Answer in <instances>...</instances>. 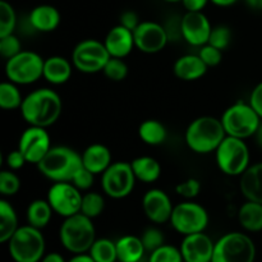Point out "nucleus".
Here are the masks:
<instances>
[{
    "instance_id": "obj_29",
    "label": "nucleus",
    "mask_w": 262,
    "mask_h": 262,
    "mask_svg": "<svg viewBox=\"0 0 262 262\" xmlns=\"http://www.w3.org/2000/svg\"><path fill=\"white\" fill-rule=\"evenodd\" d=\"M138 136L141 141L150 146L163 145L168 137L165 125L156 119H147L142 122L138 128Z\"/></svg>"
},
{
    "instance_id": "obj_8",
    "label": "nucleus",
    "mask_w": 262,
    "mask_h": 262,
    "mask_svg": "<svg viewBox=\"0 0 262 262\" xmlns=\"http://www.w3.org/2000/svg\"><path fill=\"white\" fill-rule=\"evenodd\" d=\"M217 168L230 177L242 176L250 166V150L245 140L227 136L215 151Z\"/></svg>"
},
{
    "instance_id": "obj_45",
    "label": "nucleus",
    "mask_w": 262,
    "mask_h": 262,
    "mask_svg": "<svg viewBox=\"0 0 262 262\" xmlns=\"http://www.w3.org/2000/svg\"><path fill=\"white\" fill-rule=\"evenodd\" d=\"M248 104L253 107L256 113L258 114V117L262 119V82L257 84L255 89L252 90L250 95V101Z\"/></svg>"
},
{
    "instance_id": "obj_52",
    "label": "nucleus",
    "mask_w": 262,
    "mask_h": 262,
    "mask_svg": "<svg viewBox=\"0 0 262 262\" xmlns=\"http://www.w3.org/2000/svg\"><path fill=\"white\" fill-rule=\"evenodd\" d=\"M255 137H256V142H257L258 147L262 148V122H261L260 127H258L257 132H256Z\"/></svg>"
},
{
    "instance_id": "obj_44",
    "label": "nucleus",
    "mask_w": 262,
    "mask_h": 262,
    "mask_svg": "<svg viewBox=\"0 0 262 262\" xmlns=\"http://www.w3.org/2000/svg\"><path fill=\"white\" fill-rule=\"evenodd\" d=\"M5 161H7L8 168L12 169V170H18V169L23 168V166H25V164L27 163L25 155H23V154L20 152L18 148L17 150L12 151V152L8 154Z\"/></svg>"
},
{
    "instance_id": "obj_30",
    "label": "nucleus",
    "mask_w": 262,
    "mask_h": 262,
    "mask_svg": "<svg viewBox=\"0 0 262 262\" xmlns=\"http://www.w3.org/2000/svg\"><path fill=\"white\" fill-rule=\"evenodd\" d=\"M18 228V217L14 207L7 200H0V242L7 243Z\"/></svg>"
},
{
    "instance_id": "obj_23",
    "label": "nucleus",
    "mask_w": 262,
    "mask_h": 262,
    "mask_svg": "<svg viewBox=\"0 0 262 262\" xmlns=\"http://www.w3.org/2000/svg\"><path fill=\"white\" fill-rule=\"evenodd\" d=\"M209 67L204 63L200 55H183L174 63L173 72L182 81H196L206 74Z\"/></svg>"
},
{
    "instance_id": "obj_46",
    "label": "nucleus",
    "mask_w": 262,
    "mask_h": 262,
    "mask_svg": "<svg viewBox=\"0 0 262 262\" xmlns=\"http://www.w3.org/2000/svg\"><path fill=\"white\" fill-rule=\"evenodd\" d=\"M140 18H138L137 13L133 12V10H125L124 13H122L120 15V23L119 25L124 26L125 28L130 31H135L136 28L140 25Z\"/></svg>"
},
{
    "instance_id": "obj_4",
    "label": "nucleus",
    "mask_w": 262,
    "mask_h": 262,
    "mask_svg": "<svg viewBox=\"0 0 262 262\" xmlns=\"http://www.w3.org/2000/svg\"><path fill=\"white\" fill-rule=\"evenodd\" d=\"M59 238L63 247L74 255L89 252L96 241V230L92 219L82 212L66 217L59 230Z\"/></svg>"
},
{
    "instance_id": "obj_28",
    "label": "nucleus",
    "mask_w": 262,
    "mask_h": 262,
    "mask_svg": "<svg viewBox=\"0 0 262 262\" xmlns=\"http://www.w3.org/2000/svg\"><path fill=\"white\" fill-rule=\"evenodd\" d=\"M53 212V207L50 206L48 200H35L28 205L26 211L28 225L40 230L43 229L50 223Z\"/></svg>"
},
{
    "instance_id": "obj_36",
    "label": "nucleus",
    "mask_w": 262,
    "mask_h": 262,
    "mask_svg": "<svg viewBox=\"0 0 262 262\" xmlns=\"http://www.w3.org/2000/svg\"><path fill=\"white\" fill-rule=\"evenodd\" d=\"M181 248L170 245H164L150 253L148 262H183Z\"/></svg>"
},
{
    "instance_id": "obj_27",
    "label": "nucleus",
    "mask_w": 262,
    "mask_h": 262,
    "mask_svg": "<svg viewBox=\"0 0 262 262\" xmlns=\"http://www.w3.org/2000/svg\"><path fill=\"white\" fill-rule=\"evenodd\" d=\"M238 220H239L241 227L247 232H261L262 204L247 200V202H245L238 211Z\"/></svg>"
},
{
    "instance_id": "obj_47",
    "label": "nucleus",
    "mask_w": 262,
    "mask_h": 262,
    "mask_svg": "<svg viewBox=\"0 0 262 262\" xmlns=\"http://www.w3.org/2000/svg\"><path fill=\"white\" fill-rule=\"evenodd\" d=\"M210 0H182V4L187 12H202Z\"/></svg>"
},
{
    "instance_id": "obj_53",
    "label": "nucleus",
    "mask_w": 262,
    "mask_h": 262,
    "mask_svg": "<svg viewBox=\"0 0 262 262\" xmlns=\"http://www.w3.org/2000/svg\"><path fill=\"white\" fill-rule=\"evenodd\" d=\"M164 2H166V3H179L181 2L182 3V0H164Z\"/></svg>"
},
{
    "instance_id": "obj_38",
    "label": "nucleus",
    "mask_w": 262,
    "mask_h": 262,
    "mask_svg": "<svg viewBox=\"0 0 262 262\" xmlns=\"http://www.w3.org/2000/svg\"><path fill=\"white\" fill-rule=\"evenodd\" d=\"M141 241L145 246V250L150 253L165 245V237L158 228H147L141 235Z\"/></svg>"
},
{
    "instance_id": "obj_3",
    "label": "nucleus",
    "mask_w": 262,
    "mask_h": 262,
    "mask_svg": "<svg viewBox=\"0 0 262 262\" xmlns=\"http://www.w3.org/2000/svg\"><path fill=\"white\" fill-rule=\"evenodd\" d=\"M82 166V155L67 146L51 147L37 164L40 173L53 182H72Z\"/></svg>"
},
{
    "instance_id": "obj_34",
    "label": "nucleus",
    "mask_w": 262,
    "mask_h": 262,
    "mask_svg": "<svg viewBox=\"0 0 262 262\" xmlns=\"http://www.w3.org/2000/svg\"><path fill=\"white\" fill-rule=\"evenodd\" d=\"M17 26V14L14 8L5 0L0 2V37L12 35Z\"/></svg>"
},
{
    "instance_id": "obj_50",
    "label": "nucleus",
    "mask_w": 262,
    "mask_h": 262,
    "mask_svg": "<svg viewBox=\"0 0 262 262\" xmlns=\"http://www.w3.org/2000/svg\"><path fill=\"white\" fill-rule=\"evenodd\" d=\"M212 4L217 5V7H223V8H227V7H232L234 5L238 0H210Z\"/></svg>"
},
{
    "instance_id": "obj_48",
    "label": "nucleus",
    "mask_w": 262,
    "mask_h": 262,
    "mask_svg": "<svg viewBox=\"0 0 262 262\" xmlns=\"http://www.w3.org/2000/svg\"><path fill=\"white\" fill-rule=\"evenodd\" d=\"M40 262H66V260H64V257L60 255V253L51 252V253H48V255L43 256L42 260H41Z\"/></svg>"
},
{
    "instance_id": "obj_15",
    "label": "nucleus",
    "mask_w": 262,
    "mask_h": 262,
    "mask_svg": "<svg viewBox=\"0 0 262 262\" xmlns=\"http://www.w3.org/2000/svg\"><path fill=\"white\" fill-rule=\"evenodd\" d=\"M135 46L146 54H155L163 50L169 41L168 31L160 23L145 20L133 31Z\"/></svg>"
},
{
    "instance_id": "obj_7",
    "label": "nucleus",
    "mask_w": 262,
    "mask_h": 262,
    "mask_svg": "<svg viewBox=\"0 0 262 262\" xmlns=\"http://www.w3.org/2000/svg\"><path fill=\"white\" fill-rule=\"evenodd\" d=\"M256 246L245 233L232 232L215 243L211 262H255Z\"/></svg>"
},
{
    "instance_id": "obj_6",
    "label": "nucleus",
    "mask_w": 262,
    "mask_h": 262,
    "mask_svg": "<svg viewBox=\"0 0 262 262\" xmlns=\"http://www.w3.org/2000/svg\"><path fill=\"white\" fill-rule=\"evenodd\" d=\"M262 119L250 104L238 101L228 107L222 117L227 136L246 140L256 135Z\"/></svg>"
},
{
    "instance_id": "obj_18",
    "label": "nucleus",
    "mask_w": 262,
    "mask_h": 262,
    "mask_svg": "<svg viewBox=\"0 0 262 262\" xmlns=\"http://www.w3.org/2000/svg\"><path fill=\"white\" fill-rule=\"evenodd\" d=\"M184 262H211L215 243L204 232L184 235L181 243Z\"/></svg>"
},
{
    "instance_id": "obj_35",
    "label": "nucleus",
    "mask_w": 262,
    "mask_h": 262,
    "mask_svg": "<svg viewBox=\"0 0 262 262\" xmlns=\"http://www.w3.org/2000/svg\"><path fill=\"white\" fill-rule=\"evenodd\" d=\"M102 72H104L105 77L109 78L110 81L120 82L128 76V66L122 58H113L112 56L106 66L104 67Z\"/></svg>"
},
{
    "instance_id": "obj_32",
    "label": "nucleus",
    "mask_w": 262,
    "mask_h": 262,
    "mask_svg": "<svg viewBox=\"0 0 262 262\" xmlns=\"http://www.w3.org/2000/svg\"><path fill=\"white\" fill-rule=\"evenodd\" d=\"M23 99L22 94L13 82H3L0 84V106L4 110L20 109Z\"/></svg>"
},
{
    "instance_id": "obj_39",
    "label": "nucleus",
    "mask_w": 262,
    "mask_h": 262,
    "mask_svg": "<svg viewBox=\"0 0 262 262\" xmlns=\"http://www.w3.org/2000/svg\"><path fill=\"white\" fill-rule=\"evenodd\" d=\"M230 41H232V31H230V28L227 27V26H216V27L212 28L207 43L223 51L229 46Z\"/></svg>"
},
{
    "instance_id": "obj_49",
    "label": "nucleus",
    "mask_w": 262,
    "mask_h": 262,
    "mask_svg": "<svg viewBox=\"0 0 262 262\" xmlns=\"http://www.w3.org/2000/svg\"><path fill=\"white\" fill-rule=\"evenodd\" d=\"M68 262H96V261L91 257L90 253L89 255H87V253H77V255H74Z\"/></svg>"
},
{
    "instance_id": "obj_20",
    "label": "nucleus",
    "mask_w": 262,
    "mask_h": 262,
    "mask_svg": "<svg viewBox=\"0 0 262 262\" xmlns=\"http://www.w3.org/2000/svg\"><path fill=\"white\" fill-rule=\"evenodd\" d=\"M60 13L55 7L41 4L33 8L28 15L31 27L38 32H51L60 25Z\"/></svg>"
},
{
    "instance_id": "obj_22",
    "label": "nucleus",
    "mask_w": 262,
    "mask_h": 262,
    "mask_svg": "<svg viewBox=\"0 0 262 262\" xmlns=\"http://www.w3.org/2000/svg\"><path fill=\"white\" fill-rule=\"evenodd\" d=\"M239 188L248 201L262 204V163L253 164L241 176Z\"/></svg>"
},
{
    "instance_id": "obj_21",
    "label": "nucleus",
    "mask_w": 262,
    "mask_h": 262,
    "mask_svg": "<svg viewBox=\"0 0 262 262\" xmlns=\"http://www.w3.org/2000/svg\"><path fill=\"white\" fill-rule=\"evenodd\" d=\"M83 166L91 173L102 174L112 165V152L101 143H92L82 154Z\"/></svg>"
},
{
    "instance_id": "obj_24",
    "label": "nucleus",
    "mask_w": 262,
    "mask_h": 262,
    "mask_svg": "<svg viewBox=\"0 0 262 262\" xmlns=\"http://www.w3.org/2000/svg\"><path fill=\"white\" fill-rule=\"evenodd\" d=\"M72 76V64L64 56H50L43 63V78L51 84H63Z\"/></svg>"
},
{
    "instance_id": "obj_33",
    "label": "nucleus",
    "mask_w": 262,
    "mask_h": 262,
    "mask_svg": "<svg viewBox=\"0 0 262 262\" xmlns=\"http://www.w3.org/2000/svg\"><path fill=\"white\" fill-rule=\"evenodd\" d=\"M105 209V199L97 192H87L82 199L81 212L90 219L100 216Z\"/></svg>"
},
{
    "instance_id": "obj_43",
    "label": "nucleus",
    "mask_w": 262,
    "mask_h": 262,
    "mask_svg": "<svg viewBox=\"0 0 262 262\" xmlns=\"http://www.w3.org/2000/svg\"><path fill=\"white\" fill-rule=\"evenodd\" d=\"M95 181V174L91 173L90 170H87L84 166H82L78 171L76 173V176L72 179V183L79 189V191H89L92 186H94Z\"/></svg>"
},
{
    "instance_id": "obj_11",
    "label": "nucleus",
    "mask_w": 262,
    "mask_h": 262,
    "mask_svg": "<svg viewBox=\"0 0 262 262\" xmlns=\"http://www.w3.org/2000/svg\"><path fill=\"white\" fill-rule=\"evenodd\" d=\"M171 227L183 235L201 233L209 225L206 209L197 202L186 201L174 206L170 217Z\"/></svg>"
},
{
    "instance_id": "obj_2",
    "label": "nucleus",
    "mask_w": 262,
    "mask_h": 262,
    "mask_svg": "<svg viewBox=\"0 0 262 262\" xmlns=\"http://www.w3.org/2000/svg\"><path fill=\"white\" fill-rule=\"evenodd\" d=\"M184 137L189 150L204 155L216 151L223 140L227 137V132L222 119L205 115L191 122Z\"/></svg>"
},
{
    "instance_id": "obj_40",
    "label": "nucleus",
    "mask_w": 262,
    "mask_h": 262,
    "mask_svg": "<svg viewBox=\"0 0 262 262\" xmlns=\"http://www.w3.org/2000/svg\"><path fill=\"white\" fill-rule=\"evenodd\" d=\"M22 51V43L19 38L12 33V35L0 37V55L4 59H10Z\"/></svg>"
},
{
    "instance_id": "obj_25",
    "label": "nucleus",
    "mask_w": 262,
    "mask_h": 262,
    "mask_svg": "<svg viewBox=\"0 0 262 262\" xmlns=\"http://www.w3.org/2000/svg\"><path fill=\"white\" fill-rule=\"evenodd\" d=\"M115 245L119 262H140L146 252L141 238L136 235H124L119 238Z\"/></svg>"
},
{
    "instance_id": "obj_17",
    "label": "nucleus",
    "mask_w": 262,
    "mask_h": 262,
    "mask_svg": "<svg viewBox=\"0 0 262 262\" xmlns=\"http://www.w3.org/2000/svg\"><path fill=\"white\" fill-rule=\"evenodd\" d=\"M142 209L150 222L155 224H164L170 222L174 206L166 192L163 189L152 188L143 194Z\"/></svg>"
},
{
    "instance_id": "obj_31",
    "label": "nucleus",
    "mask_w": 262,
    "mask_h": 262,
    "mask_svg": "<svg viewBox=\"0 0 262 262\" xmlns=\"http://www.w3.org/2000/svg\"><path fill=\"white\" fill-rule=\"evenodd\" d=\"M89 253L96 262H115L118 261L117 245L107 238H100L94 242Z\"/></svg>"
},
{
    "instance_id": "obj_1",
    "label": "nucleus",
    "mask_w": 262,
    "mask_h": 262,
    "mask_svg": "<svg viewBox=\"0 0 262 262\" xmlns=\"http://www.w3.org/2000/svg\"><path fill=\"white\" fill-rule=\"evenodd\" d=\"M63 110L60 96L51 89H37L23 99L20 114L30 125L48 128L59 119Z\"/></svg>"
},
{
    "instance_id": "obj_16",
    "label": "nucleus",
    "mask_w": 262,
    "mask_h": 262,
    "mask_svg": "<svg viewBox=\"0 0 262 262\" xmlns=\"http://www.w3.org/2000/svg\"><path fill=\"white\" fill-rule=\"evenodd\" d=\"M212 27L202 12H187L181 19V35L192 46L206 45Z\"/></svg>"
},
{
    "instance_id": "obj_12",
    "label": "nucleus",
    "mask_w": 262,
    "mask_h": 262,
    "mask_svg": "<svg viewBox=\"0 0 262 262\" xmlns=\"http://www.w3.org/2000/svg\"><path fill=\"white\" fill-rule=\"evenodd\" d=\"M136 181L130 163L117 161L102 173L101 187L106 196L120 200L132 193Z\"/></svg>"
},
{
    "instance_id": "obj_41",
    "label": "nucleus",
    "mask_w": 262,
    "mask_h": 262,
    "mask_svg": "<svg viewBox=\"0 0 262 262\" xmlns=\"http://www.w3.org/2000/svg\"><path fill=\"white\" fill-rule=\"evenodd\" d=\"M200 191H201V183L194 178L186 179V181L177 184L176 187L177 193L186 200H192L197 197L200 194Z\"/></svg>"
},
{
    "instance_id": "obj_26",
    "label": "nucleus",
    "mask_w": 262,
    "mask_h": 262,
    "mask_svg": "<svg viewBox=\"0 0 262 262\" xmlns=\"http://www.w3.org/2000/svg\"><path fill=\"white\" fill-rule=\"evenodd\" d=\"M137 181L143 183H154L160 178L161 166L156 159L151 156H140L133 159L130 163Z\"/></svg>"
},
{
    "instance_id": "obj_13",
    "label": "nucleus",
    "mask_w": 262,
    "mask_h": 262,
    "mask_svg": "<svg viewBox=\"0 0 262 262\" xmlns=\"http://www.w3.org/2000/svg\"><path fill=\"white\" fill-rule=\"evenodd\" d=\"M82 199L81 191L72 182H54L49 188L46 200L54 212L63 217H69L81 212Z\"/></svg>"
},
{
    "instance_id": "obj_51",
    "label": "nucleus",
    "mask_w": 262,
    "mask_h": 262,
    "mask_svg": "<svg viewBox=\"0 0 262 262\" xmlns=\"http://www.w3.org/2000/svg\"><path fill=\"white\" fill-rule=\"evenodd\" d=\"M246 4L253 10H262V0H245Z\"/></svg>"
},
{
    "instance_id": "obj_19",
    "label": "nucleus",
    "mask_w": 262,
    "mask_h": 262,
    "mask_svg": "<svg viewBox=\"0 0 262 262\" xmlns=\"http://www.w3.org/2000/svg\"><path fill=\"white\" fill-rule=\"evenodd\" d=\"M104 43L113 58H125L129 55L133 48H136L133 31L128 30L122 25L115 26L107 32Z\"/></svg>"
},
{
    "instance_id": "obj_42",
    "label": "nucleus",
    "mask_w": 262,
    "mask_h": 262,
    "mask_svg": "<svg viewBox=\"0 0 262 262\" xmlns=\"http://www.w3.org/2000/svg\"><path fill=\"white\" fill-rule=\"evenodd\" d=\"M199 55L207 67H216L222 61L223 51L210 43H206V45L201 46Z\"/></svg>"
},
{
    "instance_id": "obj_10",
    "label": "nucleus",
    "mask_w": 262,
    "mask_h": 262,
    "mask_svg": "<svg viewBox=\"0 0 262 262\" xmlns=\"http://www.w3.org/2000/svg\"><path fill=\"white\" fill-rule=\"evenodd\" d=\"M112 58L104 42L95 38L81 41L72 54V64L82 73L92 74L101 72Z\"/></svg>"
},
{
    "instance_id": "obj_37",
    "label": "nucleus",
    "mask_w": 262,
    "mask_h": 262,
    "mask_svg": "<svg viewBox=\"0 0 262 262\" xmlns=\"http://www.w3.org/2000/svg\"><path fill=\"white\" fill-rule=\"evenodd\" d=\"M20 188V179L13 171L3 170L0 173V193L5 197L14 196Z\"/></svg>"
},
{
    "instance_id": "obj_14",
    "label": "nucleus",
    "mask_w": 262,
    "mask_h": 262,
    "mask_svg": "<svg viewBox=\"0 0 262 262\" xmlns=\"http://www.w3.org/2000/svg\"><path fill=\"white\" fill-rule=\"evenodd\" d=\"M51 148V140L46 128L30 125L20 135L18 150L25 155L30 164L37 165Z\"/></svg>"
},
{
    "instance_id": "obj_5",
    "label": "nucleus",
    "mask_w": 262,
    "mask_h": 262,
    "mask_svg": "<svg viewBox=\"0 0 262 262\" xmlns=\"http://www.w3.org/2000/svg\"><path fill=\"white\" fill-rule=\"evenodd\" d=\"M45 238L37 228L19 227L8 241L10 257L15 262H40L45 256Z\"/></svg>"
},
{
    "instance_id": "obj_9",
    "label": "nucleus",
    "mask_w": 262,
    "mask_h": 262,
    "mask_svg": "<svg viewBox=\"0 0 262 262\" xmlns=\"http://www.w3.org/2000/svg\"><path fill=\"white\" fill-rule=\"evenodd\" d=\"M43 63L35 51L22 50L5 63V76L15 84H31L43 76Z\"/></svg>"
}]
</instances>
